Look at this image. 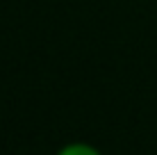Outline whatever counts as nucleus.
Here are the masks:
<instances>
[{"label":"nucleus","instance_id":"1","mask_svg":"<svg viewBox=\"0 0 157 155\" xmlns=\"http://www.w3.org/2000/svg\"><path fill=\"white\" fill-rule=\"evenodd\" d=\"M55 155H102V151L96 148L94 144H89V141H68V144H64Z\"/></svg>","mask_w":157,"mask_h":155}]
</instances>
